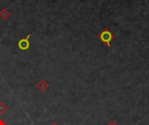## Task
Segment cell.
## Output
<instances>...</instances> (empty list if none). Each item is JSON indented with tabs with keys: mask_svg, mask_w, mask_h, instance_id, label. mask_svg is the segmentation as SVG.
Instances as JSON below:
<instances>
[{
	"mask_svg": "<svg viewBox=\"0 0 149 125\" xmlns=\"http://www.w3.org/2000/svg\"><path fill=\"white\" fill-rule=\"evenodd\" d=\"M37 89L40 91V92H45V90H48L49 88V84L45 80V79H41L38 81V83L36 85Z\"/></svg>",
	"mask_w": 149,
	"mask_h": 125,
	"instance_id": "3",
	"label": "cell"
},
{
	"mask_svg": "<svg viewBox=\"0 0 149 125\" xmlns=\"http://www.w3.org/2000/svg\"><path fill=\"white\" fill-rule=\"evenodd\" d=\"M7 110H8V107L6 106V104L3 102L0 101V115L4 114L7 111Z\"/></svg>",
	"mask_w": 149,
	"mask_h": 125,
	"instance_id": "5",
	"label": "cell"
},
{
	"mask_svg": "<svg viewBox=\"0 0 149 125\" xmlns=\"http://www.w3.org/2000/svg\"><path fill=\"white\" fill-rule=\"evenodd\" d=\"M10 16V11H9L7 9L3 8V9L0 10V17H1L2 19L5 20V19H7Z\"/></svg>",
	"mask_w": 149,
	"mask_h": 125,
	"instance_id": "4",
	"label": "cell"
},
{
	"mask_svg": "<svg viewBox=\"0 0 149 125\" xmlns=\"http://www.w3.org/2000/svg\"><path fill=\"white\" fill-rule=\"evenodd\" d=\"M51 125H58V124H56V123H52Z\"/></svg>",
	"mask_w": 149,
	"mask_h": 125,
	"instance_id": "8",
	"label": "cell"
},
{
	"mask_svg": "<svg viewBox=\"0 0 149 125\" xmlns=\"http://www.w3.org/2000/svg\"><path fill=\"white\" fill-rule=\"evenodd\" d=\"M0 125H6L5 122L3 119H0Z\"/></svg>",
	"mask_w": 149,
	"mask_h": 125,
	"instance_id": "7",
	"label": "cell"
},
{
	"mask_svg": "<svg viewBox=\"0 0 149 125\" xmlns=\"http://www.w3.org/2000/svg\"><path fill=\"white\" fill-rule=\"evenodd\" d=\"M30 37H31V35L29 34L25 38H22L21 40L18 41L17 46H18L19 50H28L30 48V41H29Z\"/></svg>",
	"mask_w": 149,
	"mask_h": 125,
	"instance_id": "2",
	"label": "cell"
},
{
	"mask_svg": "<svg viewBox=\"0 0 149 125\" xmlns=\"http://www.w3.org/2000/svg\"><path fill=\"white\" fill-rule=\"evenodd\" d=\"M98 39L102 42L107 47L111 46V42L114 39V35L111 32V30L108 28H105L99 35Z\"/></svg>",
	"mask_w": 149,
	"mask_h": 125,
	"instance_id": "1",
	"label": "cell"
},
{
	"mask_svg": "<svg viewBox=\"0 0 149 125\" xmlns=\"http://www.w3.org/2000/svg\"><path fill=\"white\" fill-rule=\"evenodd\" d=\"M107 125H117V124H116V123H114L113 121H110V122H109V123H108Z\"/></svg>",
	"mask_w": 149,
	"mask_h": 125,
	"instance_id": "6",
	"label": "cell"
}]
</instances>
